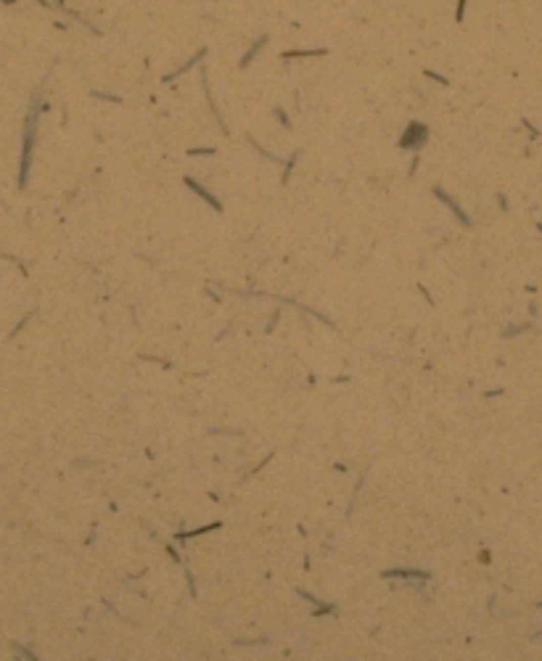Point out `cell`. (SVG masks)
<instances>
[{
	"label": "cell",
	"mask_w": 542,
	"mask_h": 661,
	"mask_svg": "<svg viewBox=\"0 0 542 661\" xmlns=\"http://www.w3.org/2000/svg\"><path fill=\"white\" fill-rule=\"evenodd\" d=\"M185 186H188V188H193V191H196V193H198L201 198H204L207 204H212V209H214V212H222V204L217 201V198H214V196H212V193H209L207 188H201V186H198L196 180H191V177H185Z\"/></svg>",
	"instance_id": "2"
},
{
	"label": "cell",
	"mask_w": 542,
	"mask_h": 661,
	"mask_svg": "<svg viewBox=\"0 0 542 661\" xmlns=\"http://www.w3.org/2000/svg\"><path fill=\"white\" fill-rule=\"evenodd\" d=\"M212 529H220V521L217 524H209V527H201V529H193V532H183V534H177L180 540H188V537H196V534H204V532H212Z\"/></svg>",
	"instance_id": "5"
},
{
	"label": "cell",
	"mask_w": 542,
	"mask_h": 661,
	"mask_svg": "<svg viewBox=\"0 0 542 661\" xmlns=\"http://www.w3.org/2000/svg\"><path fill=\"white\" fill-rule=\"evenodd\" d=\"M383 577H405V579H428L426 572H413V568H397V572H383Z\"/></svg>",
	"instance_id": "4"
},
{
	"label": "cell",
	"mask_w": 542,
	"mask_h": 661,
	"mask_svg": "<svg viewBox=\"0 0 542 661\" xmlns=\"http://www.w3.org/2000/svg\"><path fill=\"white\" fill-rule=\"evenodd\" d=\"M323 51H291V53H283V58H299V56H320Z\"/></svg>",
	"instance_id": "6"
},
{
	"label": "cell",
	"mask_w": 542,
	"mask_h": 661,
	"mask_svg": "<svg viewBox=\"0 0 542 661\" xmlns=\"http://www.w3.org/2000/svg\"><path fill=\"white\" fill-rule=\"evenodd\" d=\"M434 193H437V198H442V201H444V204H447V207H450V209H453V212H455V217H458V220H460V222H468V220H466V214H463V212H460V207H458V204H455V201H453V198H450V196H447V193H444V191H442V188H437V191H434Z\"/></svg>",
	"instance_id": "3"
},
{
	"label": "cell",
	"mask_w": 542,
	"mask_h": 661,
	"mask_svg": "<svg viewBox=\"0 0 542 661\" xmlns=\"http://www.w3.org/2000/svg\"><path fill=\"white\" fill-rule=\"evenodd\" d=\"M426 138H428V127L413 122V125L408 127V132L399 138V146H402V148H421V146L426 143Z\"/></svg>",
	"instance_id": "1"
},
{
	"label": "cell",
	"mask_w": 542,
	"mask_h": 661,
	"mask_svg": "<svg viewBox=\"0 0 542 661\" xmlns=\"http://www.w3.org/2000/svg\"><path fill=\"white\" fill-rule=\"evenodd\" d=\"M3 3H13V0H3Z\"/></svg>",
	"instance_id": "7"
}]
</instances>
